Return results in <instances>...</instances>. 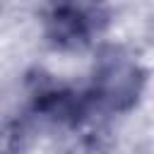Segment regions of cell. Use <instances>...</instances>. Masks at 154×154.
<instances>
[{
  "label": "cell",
  "mask_w": 154,
  "mask_h": 154,
  "mask_svg": "<svg viewBox=\"0 0 154 154\" xmlns=\"http://www.w3.org/2000/svg\"><path fill=\"white\" fill-rule=\"evenodd\" d=\"M94 12H89L82 5L63 2L48 19V36L60 48H77L89 41V36L96 29Z\"/></svg>",
  "instance_id": "cell-2"
},
{
  "label": "cell",
  "mask_w": 154,
  "mask_h": 154,
  "mask_svg": "<svg viewBox=\"0 0 154 154\" xmlns=\"http://www.w3.org/2000/svg\"><path fill=\"white\" fill-rule=\"evenodd\" d=\"M26 130L14 120H0V154H22Z\"/></svg>",
  "instance_id": "cell-3"
},
{
  "label": "cell",
  "mask_w": 154,
  "mask_h": 154,
  "mask_svg": "<svg viewBox=\"0 0 154 154\" xmlns=\"http://www.w3.org/2000/svg\"><path fill=\"white\" fill-rule=\"evenodd\" d=\"M140 89H142V72L137 63L113 53L101 63L91 99L96 106L111 111H125L137 101Z\"/></svg>",
  "instance_id": "cell-1"
}]
</instances>
